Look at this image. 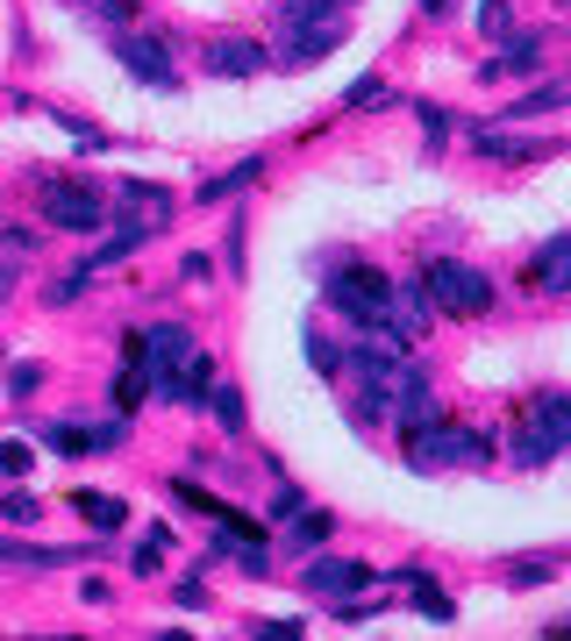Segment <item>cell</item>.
I'll return each instance as SVG.
<instances>
[{
  "mask_svg": "<svg viewBox=\"0 0 571 641\" xmlns=\"http://www.w3.org/2000/svg\"><path fill=\"white\" fill-rule=\"evenodd\" d=\"M564 442H571V400L564 392H536L529 406H521V421H515V464H558L564 456Z\"/></svg>",
  "mask_w": 571,
  "mask_h": 641,
  "instance_id": "cell-1",
  "label": "cell"
},
{
  "mask_svg": "<svg viewBox=\"0 0 571 641\" xmlns=\"http://www.w3.org/2000/svg\"><path fill=\"white\" fill-rule=\"evenodd\" d=\"M422 300H429V314L472 320V314L493 307V279H486V271H472V264H457V257H435L429 279H422Z\"/></svg>",
  "mask_w": 571,
  "mask_h": 641,
  "instance_id": "cell-2",
  "label": "cell"
},
{
  "mask_svg": "<svg viewBox=\"0 0 571 641\" xmlns=\"http://www.w3.org/2000/svg\"><path fill=\"white\" fill-rule=\"evenodd\" d=\"M478 449H486V442H478L472 427H457V421H429V427H408V435H400V456H408L414 470H450V464H472Z\"/></svg>",
  "mask_w": 571,
  "mask_h": 641,
  "instance_id": "cell-3",
  "label": "cell"
},
{
  "mask_svg": "<svg viewBox=\"0 0 571 641\" xmlns=\"http://www.w3.org/2000/svg\"><path fill=\"white\" fill-rule=\"evenodd\" d=\"M43 214H51V228H65V236H94V228L108 221V200H100V186H51L43 193Z\"/></svg>",
  "mask_w": 571,
  "mask_h": 641,
  "instance_id": "cell-4",
  "label": "cell"
},
{
  "mask_svg": "<svg viewBox=\"0 0 571 641\" xmlns=\"http://www.w3.org/2000/svg\"><path fill=\"white\" fill-rule=\"evenodd\" d=\"M371 577H379V571H371V563H357V556H322V563H308V571H300V585L322 591V599H357Z\"/></svg>",
  "mask_w": 571,
  "mask_h": 641,
  "instance_id": "cell-5",
  "label": "cell"
},
{
  "mask_svg": "<svg viewBox=\"0 0 571 641\" xmlns=\"http://www.w3.org/2000/svg\"><path fill=\"white\" fill-rule=\"evenodd\" d=\"M343 36H351V14H343V22H322V29H286V36H279V57H272V65L300 72V65H314V57H328V51H336Z\"/></svg>",
  "mask_w": 571,
  "mask_h": 641,
  "instance_id": "cell-6",
  "label": "cell"
},
{
  "mask_svg": "<svg viewBox=\"0 0 571 641\" xmlns=\"http://www.w3.org/2000/svg\"><path fill=\"white\" fill-rule=\"evenodd\" d=\"M115 57H122L129 79H143V86H179V72H172V57H164V43H150V36H115Z\"/></svg>",
  "mask_w": 571,
  "mask_h": 641,
  "instance_id": "cell-7",
  "label": "cell"
},
{
  "mask_svg": "<svg viewBox=\"0 0 571 641\" xmlns=\"http://www.w3.org/2000/svg\"><path fill=\"white\" fill-rule=\"evenodd\" d=\"M137 357H143L150 385H158L164 371H179V363L193 357V335H186V328H150V335H137Z\"/></svg>",
  "mask_w": 571,
  "mask_h": 641,
  "instance_id": "cell-8",
  "label": "cell"
},
{
  "mask_svg": "<svg viewBox=\"0 0 571 641\" xmlns=\"http://www.w3.org/2000/svg\"><path fill=\"white\" fill-rule=\"evenodd\" d=\"M43 442H51L57 456H108L115 442H122V421H115V427H72V421H51V427H43Z\"/></svg>",
  "mask_w": 571,
  "mask_h": 641,
  "instance_id": "cell-9",
  "label": "cell"
},
{
  "mask_svg": "<svg viewBox=\"0 0 571 641\" xmlns=\"http://www.w3.org/2000/svg\"><path fill=\"white\" fill-rule=\"evenodd\" d=\"M207 385H215V371H207V357L193 349L179 371H164V378H158V400H172V406H201V400H207Z\"/></svg>",
  "mask_w": 571,
  "mask_h": 641,
  "instance_id": "cell-10",
  "label": "cell"
},
{
  "mask_svg": "<svg viewBox=\"0 0 571 641\" xmlns=\"http://www.w3.org/2000/svg\"><path fill=\"white\" fill-rule=\"evenodd\" d=\"M272 57L258 51V43H244V36H222V43H207V72L215 79H250V72H265Z\"/></svg>",
  "mask_w": 571,
  "mask_h": 641,
  "instance_id": "cell-11",
  "label": "cell"
},
{
  "mask_svg": "<svg viewBox=\"0 0 571 641\" xmlns=\"http://www.w3.org/2000/svg\"><path fill=\"white\" fill-rule=\"evenodd\" d=\"M536 51H543V36H536V29H515V36L500 43V57L486 65V79H529V72L543 65Z\"/></svg>",
  "mask_w": 571,
  "mask_h": 641,
  "instance_id": "cell-12",
  "label": "cell"
},
{
  "mask_svg": "<svg viewBox=\"0 0 571 641\" xmlns=\"http://www.w3.org/2000/svg\"><path fill=\"white\" fill-rule=\"evenodd\" d=\"M351 0H279V36L286 29H322V22H343Z\"/></svg>",
  "mask_w": 571,
  "mask_h": 641,
  "instance_id": "cell-13",
  "label": "cell"
},
{
  "mask_svg": "<svg viewBox=\"0 0 571 641\" xmlns=\"http://www.w3.org/2000/svg\"><path fill=\"white\" fill-rule=\"evenodd\" d=\"M536 285H543V293H564L571 285V236H550L543 250H536Z\"/></svg>",
  "mask_w": 571,
  "mask_h": 641,
  "instance_id": "cell-14",
  "label": "cell"
},
{
  "mask_svg": "<svg viewBox=\"0 0 571 641\" xmlns=\"http://www.w3.org/2000/svg\"><path fill=\"white\" fill-rule=\"evenodd\" d=\"M478 150H486V157H515V164H529V157H550L558 143H543V135H493V129H478Z\"/></svg>",
  "mask_w": 571,
  "mask_h": 641,
  "instance_id": "cell-15",
  "label": "cell"
},
{
  "mask_svg": "<svg viewBox=\"0 0 571 641\" xmlns=\"http://www.w3.org/2000/svg\"><path fill=\"white\" fill-rule=\"evenodd\" d=\"M72 507H79L100 534H115V528L129 521V507H122V499H108V492H72Z\"/></svg>",
  "mask_w": 571,
  "mask_h": 641,
  "instance_id": "cell-16",
  "label": "cell"
},
{
  "mask_svg": "<svg viewBox=\"0 0 571 641\" xmlns=\"http://www.w3.org/2000/svg\"><path fill=\"white\" fill-rule=\"evenodd\" d=\"M115 200L143 207V221H150V228H158V214H172V193H164V186H137V178H129V186H115Z\"/></svg>",
  "mask_w": 571,
  "mask_h": 641,
  "instance_id": "cell-17",
  "label": "cell"
},
{
  "mask_svg": "<svg viewBox=\"0 0 571 641\" xmlns=\"http://www.w3.org/2000/svg\"><path fill=\"white\" fill-rule=\"evenodd\" d=\"M143 392H150V371H143V357H137V343H129V363H122V385H115V406H122V414H129V406H137V400H143Z\"/></svg>",
  "mask_w": 571,
  "mask_h": 641,
  "instance_id": "cell-18",
  "label": "cell"
},
{
  "mask_svg": "<svg viewBox=\"0 0 571 641\" xmlns=\"http://www.w3.org/2000/svg\"><path fill=\"white\" fill-rule=\"evenodd\" d=\"M279 528H286V548H314L328 534V513H308V507H300L293 521H279Z\"/></svg>",
  "mask_w": 571,
  "mask_h": 641,
  "instance_id": "cell-19",
  "label": "cell"
},
{
  "mask_svg": "<svg viewBox=\"0 0 571 641\" xmlns=\"http://www.w3.org/2000/svg\"><path fill=\"white\" fill-rule=\"evenodd\" d=\"M258 172H265V164H258V157H244V164H236L229 178H207V186H201V200H207V207H215V200H229V193H244V186H250V178H258Z\"/></svg>",
  "mask_w": 571,
  "mask_h": 641,
  "instance_id": "cell-20",
  "label": "cell"
},
{
  "mask_svg": "<svg viewBox=\"0 0 571 641\" xmlns=\"http://www.w3.org/2000/svg\"><path fill=\"white\" fill-rule=\"evenodd\" d=\"M207 406H215V421L229 427V435L244 427V392H236V385H207Z\"/></svg>",
  "mask_w": 571,
  "mask_h": 641,
  "instance_id": "cell-21",
  "label": "cell"
},
{
  "mask_svg": "<svg viewBox=\"0 0 571 641\" xmlns=\"http://www.w3.org/2000/svg\"><path fill=\"white\" fill-rule=\"evenodd\" d=\"M0 521H8V528H29V521H43V513H36V499H29V492H8V499H0Z\"/></svg>",
  "mask_w": 571,
  "mask_h": 641,
  "instance_id": "cell-22",
  "label": "cell"
},
{
  "mask_svg": "<svg viewBox=\"0 0 571 641\" xmlns=\"http://www.w3.org/2000/svg\"><path fill=\"white\" fill-rule=\"evenodd\" d=\"M29 464H36L29 442H0V478H29Z\"/></svg>",
  "mask_w": 571,
  "mask_h": 641,
  "instance_id": "cell-23",
  "label": "cell"
},
{
  "mask_svg": "<svg viewBox=\"0 0 571 641\" xmlns=\"http://www.w3.org/2000/svg\"><path fill=\"white\" fill-rule=\"evenodd\" d=\"M571 94L564 86H543V94H529V100H515V115H550V107H564Z\"/></svg>",
  "mask_w": 571,
  "mask_h": 641,
  "instance_id": "cell-24",
  "label": "cell"
},
{
  "mask_svg": "<svg viewBox=\"0 0 571 641\" xmlns=\"http://www.w3.org/2000/svg\"><path fill=\"white\" fill-rule=\"evenodd\" d=\"M308 363H314V371H328V378H336V371H343V357H336V343H322V335H308Z\"/></svg>",
  "mask_w": 571,
  "mask_h": 641,
  "instance_id": "cell-25",
  "label": "cell"
},
{
  "mask_svg": "<svg viewBox=\"0 0 571 641\" xmlns=\"http://www.w3.org/2000/svg\"><path fill=\"white\" fill-rule=\"evenodd\" d=\"M172 499H179V507H193V513H229V507H215V499H207L201 485H186V478L172 485Z\"/></svg>",
  "mask_w": 571,
  "mask_h": 641,
  "instance_id": "cell-26",
  "label": "cell"
},
{
  "mask_svg": "<svg viewBox=\"0 0 571 641\" xmlns=\"http://www.w3.org/2000/svg\"><path fill=\"white\" fill-rule=\"evenodd\" d=\"M478 29H486V36H507V0H486V8H478Z\"/></svg>",
  "mask_w": 571,
  "mask_h": 641,
  "instance_id": "cell-27",
  "label": "cell"
},
{
  "mask_svg": "<svg viewBox=\"0 0 571 641\" xmlns=\"http://www.w3.org/2000/svg\"><path fill=\"white\" fill-rule=\"evenodd\" d=\"M258 641H300V620H258Z\"/></svg>",
  "mask_w": 571,
  "mask_h": 641,
  "instance_id": "cell-28",
  "label": "cell"
},
{
  "mask_svg": "<svg viewBox=\"0 0 571 641\" xmlns=\"http://www.w3.org/2000/svg\"><path fill=\"white\" fill-rule=\"evenodd\" d=\"M8 385H14V392H36V385H43V371H36V363H14Z\"/></svg>",
  "mask_w": 571,
  "mask_h": 641,
  "instance_id": "cell-29",
  "label": "cell"
},
{
  "mask_svg": "<svg viewBox=\"0 0 571 641\" xmlns=\"http://www.w3.org/2000/svg\"><path fill=\"white\" fill-rule=\"evenodd\" d=\"M293 513H300V492H293V485H279V499H272V521H293Z\"/></svg>",
  "mask_w": 571,
  "mask_h": 641,
  "instance_id": "cell-30",
  "label": "cell"
},
{
  "mask_svg": "<svg viewBox=\"0 0 571 641\" xmlns=\"http://www.w3.org/2000/svg\"><path fill=\"white\" fill-rule=\"evenodd\" d=\"M515 585H550V563H515Z\"/></svg>",
  "mask_w": 571,
  "mask_h": 641,
  "instance_id": "cell-31",
  "label": "cell"
},
{
  "mask_svg": "<svg viewBox=\"0 0 571 641\" xmlns=\"http://www.w3.org/2000/svg\"><path fill=\"white\" fill-rule=\"evenodd\" d=\"M158 641H193V634H179V628H164V634H158Z\"/></svg>",
  "mask_w": 571,
  "mask_h": 641,
  "instance_id": "cell-32",
  "label": "cell"
}]
</instances>
